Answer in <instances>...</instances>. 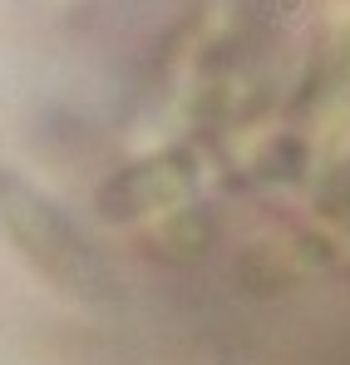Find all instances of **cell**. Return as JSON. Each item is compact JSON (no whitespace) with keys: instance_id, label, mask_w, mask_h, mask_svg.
<instances>
[{"instance_id":"cell-2","label":"cell","mask_w":350,"mask_h":365,"mask_svg":"<svg viewBox=\"0 0 350 365\" xmlns=\"http://www.w3.org/2000/svg\"><path fill=\"white\" fill-rule=\"evenodd\" d=\"M192 182H197V153L163 148V153H148V158L128 163L123 173H114L94 202L109 222H133V217H148V212L177 202Z\"/></svg>"},{"instance_id":"cell-1","label":"cell","mask_w":350,"mask_h":365,"mask_svg":"<svg viewBox=\"0 0 350 365\" xmlns=\"http://www.w3.org/2000/svg\"><path fill=\"white\" fill-rule=\"evenodd\" d=\"M0 232L35 277L74 302H114L118 277L55 197L15 168H0Z\"/></svg>"}]
</instances>
